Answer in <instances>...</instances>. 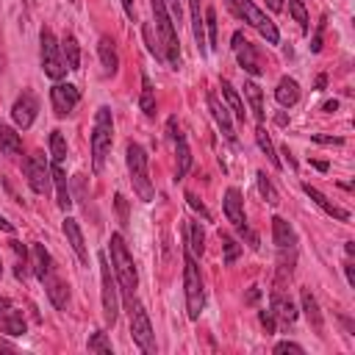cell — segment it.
Returning a JSON list of instances; mask_svg holds the SVG:
<instances>
[{
  "instance_id": "cell-25",
  "label": "cell",
  "mask_w": 355,
  "mask_h": 355,
  "mask_svg": "<svg viewBox=\"0 0 355 355\" xmlns=\"http://www.w3.org/2000/svg\"><path fill=\"white\" fill-rule=\"evenodd\" d=\"M97 53H100V61H103L105 75H114V72H116V67H119V55H116V47H114V42H111L108 36H103V39H100Z\"/></svg>"
},
{
  "instance_id": "cell-41",
  "label": "cell",
  "mask_w": 355,
  "mask_h": 355,
  "mask_svg": "<svg viewBox=\"0 0 355 355\" xmlns=\"http://www.w3.org/2000/svg\"><path fill=\"white\" fill-rule=\"evenodd\" d=\"M202 19H205V28H208V39H205V42H208L211 47H216V11L208 6Z\"/></svg>"
},
{
  "instance_id": "cell-43",
  "label": "cell",
  "mask_w": 355,
  "mask_h": 355,
  "mask_svg": "<svg viewBox=\"0 0 355 355\" xmlns=\"http://www.w3.org/2000/svg\"><path fill=\"white\" fill-rule=\"evenodd\" d=\"M283 352H294V355H302L305 349H302L300 344H294V341H280V344H275V355H283Z\"/></svg>"
},
{
  "instance_id": "cell-13",
  "label": "cell",
  "mask_w": 355,
  "mask_h": 355,
  "mask_svg": "<svg viewBox=\"0 0 355 355\" xmlns=\"http://www.w3.org/2000/svg\"><path fill=\"white\" fill-rule=\"evenodd\" d=\"M36 111H39V100H36V94H33V92H22V94L14 100V105H11V119L17 122V128L25 130V128L33 125Z\"/></svg>"
},
{
  "instance_id": "cell-21",
  "label": "cell",
  "mask_w": 355,
  "mask_h": 355,
  "mask_svg": "<svg viewBox=\"0 0 355 355\" xmlns=\"http://www.w3.org/2000/svg\"><path fill=\"white\" fill-rule=\"evenodd\" d=\"M50 178L55 183V194H58V208L61 211H69L72 205V194H69V186H67V172L61 169V164H50Z\"/></svg>"
},
{
  "instance_id": "cell-2",
  "label": "cell",
  "mask_w": 355,
  "mask_h": 355,
  "mask_svg": "<svg viewBox=\"0 0 355 355\" xmlns=\"http://www.w3.org/2000/svg\"><path fill=\"white\" fill-rule=\"evenodd\" d=\"M108 250H111V269L122 286V291L128 297H133L136 286H139V275H136V266H133V255L128 252V244L122 239V233H111L108 239Z\"/></svg>"
},
{
  "instance_id": "cell-27",
  "label": "cell",
  "mask_w": 355,
  "mask_h": 355,
  "mask_svg": "<svg viewBox=\"0 0 355 355\" xmlns=\"http://www.w3.org/2000/svg\"><path fill=\"white\" fill-rule=\"evenodd\" d=\"M31 258H33V272H36V277H39V280H42L47 272H53V269H55V263H53L50 252L44 250V244H33V247H31Z\"/></svg>"
},
{
  "instance_id": "cell-28",
  "label": "cell",
  "mask_w": 355,
  "mask_h": 355,
  "mask_svg": "<svg viewBox=\"0 0 355 355\" xmlns=\"http://www.w3.org/2000/svg\"><path fill=\"white\" fill-rule=\"evenodd\" d=\"M272 313H275L280 322H286V324H291V322L297 319V308H294V302L286 300L283 294H272Z\"/></svg>"
},
{
  "instance_id": "cell-22",
  "label": "cell",
  "mask_w": 355,
  "mask_h": 355,
  "mask_svg": "<svg viewBox=\"0 0 355 355\" xmlns=\"http://www.w3.org/2000/svg\"><path fill=\"white\" fill-rule=\"evenodd\" d=\"M272 239H275L277 250H286V247H294L297 244V236H294L291 225L283 216H272Z\"/></svg>"
},
{
  "instance_id": "cell-24",
  "label": "cell",
  "mask_w": 355,
  "mask_h": 355,
  "mask_svg": "<svg viewBox=\"0 0 355 355\" xmlns=\"http://www.w3.org/2000/svg\"><path fill=\"white\" fill-rule=\"evenodd\" d=\"M275 100L283 105V108H291L297 100H300V86L294 78H280L277 89H275Z\"/></svg>"
},
{
  "instance_id": "cell-56",
  "label": "cell",
  "mask_w": 355,
  "mask_h": 355,
  "mask_svg": "<svg viewBox=\"0 0 355 355\" xmlns=\"http://www.w3.org/2000/svg\"><path fill=\"white\" fill-rule=\"evenodd\" d=\"M324 83H327V78H324V75H319V78H316V89H324Z\"/></svg>"
},
{
  "instance_id": "cell-39",
  "label": "cell",
  "mask_w": 355,
  "mask_h": 355,
  "mask_svg": "<svg viewBox=\"0 0 355 355\" xmlns=\"http://www.w3.org/2000/svg\"><path fill=\"white\" fill-rule=\"evenodd\" d=\"M288 14H291V17L300 22L302 33H308V11H305L302 0H288Z\"/></svg>"
},
{
  "instance_id": "cell-16",
  "label": "cell",
  "mask_w": 355,
  "mask_h": 355,
  "mask_svg": "<svg viewBox=\"0 0 355 355\" xmlns=\"http://www.w3.org/2000/svg\"><path fill=\"white\" fill-rule=\"evenodd\" d=\"M208 111H211V116L216 119V125H219L222 136H225L230 144H236V130H233V125H230V114H227V108L216 100V94H214V92H208Z\"/></svg>"
},
{
  "instance_id": "cell-5",
  "label": "cell",
  "mask_w": 355,
  "mask_h": 355,
  "mask_svg": "<svg viewBox=\"0 0 355 355\" xmlns=\"http://www.w3.org/2000/svg\"><path fill=\"white\" fill-rule=\"evenodd\" d=\"M128 175H130V183H133V191L139 194V200L153 202L155 189H153V180H150V172H147V153L136 141L128 144Z\"/></svg>"
},
{
  "instance_id": "cell-55",
  "label": "cell",
  "mask_w": 355,
  "mask_h": 355,
  "mask_svg": "<svg viewBox=\"0 0 355 355\" xmlns=\"http://www.w3.org/2000/svg\"><path fill=\"white\" fill-rule=\"evenodd\" d=\"M336 108H338V103H336V100H327V103H324V111H336Z\"/></svg>"
},
{
  "instance_id": "cell-53",
  "label": "cell",
  "mask_w": 355,
  "mask_h": 355,
  "mask_svg": "<svg viewBox=\"0 0 355 355\" xmlns=\"http://www.w3.org/2000/svg\"><path fill=\"white\" fill-rule=\"evenodd\" d=\"M266 6H269V11H280L283 8V0H266Z\"/></svg>"
},
{
  "instance_id": "cell-26",
  "label": "cell",
  "mask_w": 355,
  "mask_h": 355,
  "mask_svg": "<svg viewBox=\"0 0 355 355\" xmlns=\"http://www.w3.org/2000/svg\"><path fill=\"white\" fill-rule=\"evenodd\" d=\"M0 153H6V155H19L22 153V136L14 128L3 125V122H0Z\"/></svg>"
},
{
  "instance_id": "cell-19",
  "label": "cell",
  "mask_w": 355,
  "mask_h": 355,
  "mask_svg": "<svg viewBox=\"0 0 355 355\" xmlns=\"http://www.w3.org/2000/svg\"><path fill=\"white\" fill-rule=\"evenodd\" d=\"M64 236H67L69 247L75 250L78 261H80V263H89V255H86V244H83V233H80V225H78L72 216H67V219H64Z\"/></svg>"
},
{
  "instance_id": "cell-33",
  "label": "cell",
  "mask_w": 355,
  "mask_h": 355,
  "mask_svg": "<svg viewBox=\"0 0 355 355\" xmlns=\"http://www.w3.org/2000/svg\"><path fill=\"white\" fill-rule=\"evenodd\" d=\"M186 233H189V250H191V255H202V250H205L202 225H200V222H189V225H186Z\"/></svg>"
},
{
  "instance_id": "cell-35",
  "label": "cell",
  "mask_w": 355,
  "mask_h": 355,
  "mask_svg": "<svg viewBox=\"0 0 355 355\" xmlns=\"http://www.w3.org/2000/svg\"><path fill=\"white\" fill-rule=\"evenodd\" d=\"M222 94H225V100H227V105L233 108V114L239 116V119H247V111H244V105H241V97L236 94V89L227 83V80H222Z\"/></svg>"
},
{
  "instance_id": "cell-17",
  "label": "cell",
  "mask_w": 355,
  "mask_h": 355,
  "mask_svg": "<svg viewBox=\"0 0 355 355\" xmlns=\"http://www.w3.org/2000/svg\"><path fill=\"white\" fill-rule=\"evenodd\" d=\"M42 283H44V288H47L50 302H53L55 308H67V302H69V288H67V283L58 277V272H55V269L47 272V275L42 277Z\"/></svg>"
},
{
  "instance_id": "cell-3",
  "label": "cell",
  "mask_w": 355,
  "mask_h": 355,
  "mask_svg": "<svg viewBox=\"0 0 355 355\" xmlns=\"http://www.w3.org/2000/svg\"><path fill=\"white\" fill-rule=\"evenodd\" d=\"M114 144V119H111V108L100 105L94 114V128H92V166L94 172H103L105 155Z\"/></svg>"
},
{
  "instance_id": "cell-31",
  "label": "cell",
  "mask_w": 355,
  "mask_h": 355,
  "mask_svg": "<svg viewBox=\"0 0 355 355\" xmlns=\"http://www.w3.org/2000/svg\"><path fill=\"white\" fill-rule=\"evenodd\" d=\"M255 141H258L261 153L269 158V164L280 169V158H277V153H275V144H272V139H269V133H266V128H263L261 122H258V128H255Z\"/></svg>"
},
{
  "instance_id": "cell-47",
  "label": "cell",
  "mask_w": 355,
  "mask_h": 355,
  "mask_svg": "<svg viewBox=\"0 0 355 355\" xmlns=\"http://www.w3.org/2000/svg\"><path fill=\"white\" fill-rule=\"evenodd\" d=\"M164 3H166V8H169L172 19H178V22H180V0H164Z\"/></svg>"
},
{
  "instance_id": "cell-29",
  "label": "cell",
  "mask_w": 355,
  "mask_h": 355,
  "mask_svg": "<svg viewBox=\"0 0 355 355\" xmlns=\"http://www.w3.org/2000/svg\"><path fill=\"white\" fill-rule=\"evenodd\" d=\"M61 58L67 64V69H80V47L75 36H64L61 42Z\"/></svg>"
},
{
  "instance_id": "cell-50",
  "label": "cell",
  "mask_w": 355,
  "mask_h": 355,
  "mask_svg": "<svg viewBox=\"0 0 355 355\" xmlns=\"http://www.w3.org/2000/svg\"><path fill=\"white\" fill-rule=\"evenodd\" d=\"M344 269H347V283H349V286L355 288V269H352V263H347Z\"/></svg>"
},
{
  "instance_id": "cell-1",
  "label": "cell",
  "mask_w": 355,
  "mask_h": 355,
  "mask_svg": "<svg viewBox=\"0 0 355 355\" xmlns=\"http://www.w3.org/2000/svg\"><path fill=\"white\" fill-rule=\"evenodd\" d=\"M150 8H153V17H155V31H158L164 61L178 69L180 67V42H178L175 19H172V14H169V8H166L164 0H150Z\"/></svg>"
},
{
  "instance_id": "cell-4",
  "label": "cell",
  "mask_w": 355,
  "mask_h": 355,
  "mask_svg": "<svg viewBox=\"0 0 355 355\" xmlns=\"http://www.w3.org/2000/svg\"><path fill=\"white\" fill-rule=\"evenodd\" d=\"M183 294H186V313L189 319H200L202 305H205V294H202V277H200V266L197 258L191 255V250L183 252Z\"/></svg>"
},
{
  "instance_id": "cell-48",
  "label": "cell",
  "mask_w": 355,
  "mask_h": 355,
  "mask_svg": "<svg viewBox=\"0 0 355 355\" xmlns=\"http://www.w3.org/2000/svg\"><path fill=\"white\" fill-rule=\"evenodd\" d=\"M11 308H14V305H11V300H8V297H0V316H3V313H8Z\"/></svg>"
},
{
  "instance_id": "cell-7",
  "label": "cell",
  "mask_w": 355,
  "mask_h": 355,
  "mask_svg": "<svg viewBox=\"0 0 355 355\" xmlns=\"http://www.w3.org/2000/svg\"><path fill=\"white\" fill-rule=\"evenodd\" d=\"M97 261H100V283H103V291H100V297H103V319H105V324L114 327L116 316H119V291H116V280L111 275L105 252H100Z\"/></svg>"
},
{
  "instance_id": "cell-51",
  "label": "cell",
  "mask_w": 355,
  "mask_h": 355,
  "mask_svg": "<svg viewBox=\"0 0 355 355\" xmlns=\"http://www.w3.org/2000/svg\"><path fill=\"white\" fill-rule=\"evenodd\" d=\"M186 200H189V205H191V208H197V211H200V214H205V208H202V205H200V202H197V200H194V197H191V194H189V197H186ZM205 216H208V214H205Z\"/></svg>"
},
{
  "instance_id": "cell-12",
  "label": "cell",
  "mask_w": 355,
  "mask_h": 355,
  "mask_svg": "<svg viewBox=\"0 0 355 355\" xmlns=\"http://www.w3.org/2000/svg\"><path fill=\"white\" fill-rule=\"evenodd\" d=\"M78 100H80V92H78V86H72V83H55V86L50 89V103H53L55 116L72 114V108L78 105Z\"/></svg>"
},
{
  "instance_id": "cell-30",
  "label": "cell",
  "mask_w": 355,
  "mask_h": 355,
  "mask_svg": "<svg viewBox=\"0 0 355 355\" xmlns=\"http://www.w3.org/2000/svg\"><path fill=\"white\" fill-rule=\"evenodd\" d=\"M244 94L250 100V108H252L255 119L263 122V92H261V86L255 80H244Z\"/></svg>"
},
{
  "instance_id": "cell-10",
  "label": "cell",
  "mask_w": 355,
  "mask_h": 355,
  "mask_svg": "<svg viewBox=\"0 0 355 355\" xmlns=\"http://www.w3.org/2000/svg\"><path fill=\"white\" fill-rule=\"evenodd\" d=\"M22 172L28 178V186L36 191V194H47L50 191V164H47V155L44 153H31L25 161H22Z\"/></svg>"
},
{
  "instance_id": "cell-40",
  "label": "cell",
  "mask_w": 355,
  "mask_h": 355,
  "mask_svg": "<svg viewBox=\"0 0 355 355\" xmlns=\"http://www.w3.org/2000/svg\"><path fill=\"white\" fill-rule=\"evenodd\" d=\"M222 247H225V263H233V261L241 255L239 241H236V239H230V236H225V233H222Z\"/></svg>"
},
{
  "instance_id": "cell-46",
  "label": "cell",
  "mask_w": 355,
  "mask_h": 355,
  "mask_svg": "<svg viewBox=\"0 0 355 355\" xmlns=\"http://www.w3.org/2000/svg\"><path fill=\"white\" fill-rule=\"evenodd\" d=\"M313 141H319V144H344V139H338V136H322V133H313Z\"/></svg>"
},
{
  "instance_id": "cell-57",
  "label": "cell",
  "mask_w": 355,
  "mask_h": 355,
  "mask_svg": "<svg viewBox=\"0 0 355 355\" xmlns=\"http://www.w3.org/2000/svg\"><path fill=\"white\" fill-rule=\"evenodd\" d=\"M0 349H11V344H6V341H0Z\"/></svg>"
},
{
  "instance_id": "cell-11",
  "label": "cell",
  "mask_w": 355,
  "mask_h": 355,
  "mask_svg": "<svg viewBox=\"0 0 355 355\" xmlns=\"http://www.w3.org/2000/svg\"><path fill=\"white\" fill-rule=\"evenodd\" d=\"M222 205H225V216H227V222H230V225H233V227H236L241 236H247V239H250V247H258V236L247 230V214H244V200H241V191L230 186V189L225 191Z\"/></svg>"
},
{
  "instance_id": "cell-49",
  "label": "cell",
  "mask_w": 355,
  "mask_h": 355,
  "mask_svg": "<svg viewBox=\"0 0 355 355\" xmlns=\"http://www.w3.org/2000/svg\"><path fill=\"white\" fill-rule=\"evenodd\" d=\"M122 8H125V14L133 19L136 17V8H133V0H122Z\"/></svg>"
},
{
  "instance_id": "cell-18",
  "label": "cell",
  "mask_w": 355,
  "mask_h": 355,
  "mask_svg": "<svg viewBox=\"0 0 355 355\" xmlns=\"http://www.w3.org/2000/svg\"><path fill=\"white\" fill-rule=\"evenodd\" d=\"M302 191H305V194H308V197H311V200H313V202H316V205H319V208H322L324 214H330V216H336L338 222H349V211H344V208H338V205H333V202H330V200H327V197H324V194H322V191H319L316 186H311V183H305V186H302Z\"/></svg>"
},
{
  "instance_id": "cell-58",
  "label": "cell",
  "mask_w": 355,
  "mask_h": 355,
  "mask_svg": "<svg viewBox=\"0 0 355 355\" xmlns=\"http://www.w3.org/2000/svg\"><path fill=\"white\" fill-rule=\"evenodd\" d=\"M69 3H78V0H69Z\"/></svg>"
},
{
  "instance_id": "cell-8",
  "label": "cell",
  "mask_w": 355,
  "mask_h": 355,
  "mask_svg": "<svg viewBox=\"0 0 355 355\" xmlns=\"http://www.w3.org/2000/svg\"><path fill=\"white\" fill-rule=\"evenodd\" d=\"M130 333H133V341L141 347V352L155 355L158 347H155V333H153L150 316L141 302H133V297H130Z\"/></svg>"
},
{
  "instance_id": "cell-54",
  "label": "cell",
  "mask_w": 355,
  "mask_h": 355,
  "mask_svg": "<svg viewBox=\"0 0 355 355\" xmlns=\"http://www.w3.org/2000/svg\"><path fill=\"white\" fill-rule=\"evenodd\" d=\"M0 230H6V233H14V225H11V222H6V219L0 216Z\"/></svg>"
},
{
  "instance_id": "cell-15",
  "label": "cell",
  "mask_w": 355,
  "mask_h": 355,
  "mask_svg": "<svg viewBox=\"0 0 355 355\" xmlns=\"http://www.w3.org/2000/svg\"><path fill=\"white\" fill-rule=\"evenodd\" d=\"M169 136H172V144H175V155H178V180L180 178H186V172L191 169V153H189V144H186V136L180 133V128H178V122H175V116L169 119Z\"/></svg>"
},
{
  "instance_id": "cell-14",
  "label": "cell",
  "mask_w": 355,
  "mask_h": 355,
  "mask_svg": "<svg viewBox=\"0 0 355 355\" xmlns=\"http://www.w3.org/2000/svg\"><path fill=\"white\" fill-rule=\"evenodd\" d=\"M233 50H236V58H239V64L250 72V75H263V67H261V58H258V53H255V47L236 31L233 33Z\"/></svg>"
},
{
  "instance_id": "cell-36",
  "label": "cell",
  "mask_w": 355,
  "mask_h": 355,
  "mask_svg": "<svg viewBox=\"0 0 355 355\" xmlns=\"http://www.w3.org/2000/svg\"><path fill=\"white\" fill-rule=\"evenodd\" d=\"M50 158L55 164H61L67 158V139L61 136V130H53L50 133Z\"/></svg>"
},
{
  "instance_id": "cell-32",
  "label": "cell",
  "mask_w": 355,
  "mask_h": 355,
  "mask_svg": "<svg viewBox=\"0 0 355 355\" xmlns=\"http://www.w3.org/2000/svg\"><path fill=\"white\" fill-rule=\"evenodd\" d=\"M0 330L3 333H8V336H22L25 333V319H22V313L19 311H8V313H3L0 316Z\"/></svg>"
},
{
  "instance_id": "cell-9",
  "label": "cell",
  "mask_w": 355,
  "mask_h": 355,
  "mask_svg": "<svg viewBox=\"0 0 355 355\" xmlns=\"http://www.w3.org/2000/svg\"><path fill=\"white\" fill-rule=\"evenodd\" d=\"M39 44H42V69H44V75L53 78V80H58L67 72V64L61 58V44L55 42V36H53L50 28H42Z\"/></svg>"
},
{
  "instance_id": "cell-6",
  "label": "cell",
  "mask_w": 355,
  "mask_h": 355,
  "mask_svg": "<svg viewBox=\"0 0 355 355\" xmlns=\"http://www.w3.org/2000/svg\"><path fill=\"white\" fill-rule=\"evenodd\" d=\"M227 8L239 17V19H244L247 25H252L269 44H277L280 42V33H277V28H275V22L252 3V0H227Z\"/></svg>"
},
{
  "instance_id": "cell-38",
  "label": "cell",
  "mask_w": 355,
  "mask_h": 355,
  "mask_svg": "<svg viewBox=\"0 0 355 355\" xmlns=\"http://www.w3.org/2000/svg\"><path fill=\"white\" fill-rule=\"evenodd\" d=\"M89 352H103V355H111V341H108V336H105L103 330L92 333V338H89Z\"/></svg>"
},
{
  "instance_id": "cell-20",
  "label": "cell",
  "mask_w": 355,
  "mask_h": 355,
  "mask_svg": "<svg viewBox=\"0 0 355 355\" xmlns=\"http://www.w3.org/2000/svg\"><path fill=\"white\" fill-rule=\"evenodd\" d=\"M300 302H302V311H305V319H308V324L322 336V330H324V319H322V311H319V302H316V297L308 291V288H302L300 291Z\"/></svg>"
},
{
  "instance_id": "cell-44",
  "label": "cell",
  "mask_w": 355,
  "mask_h": 355,
  "mask_svg": "<svg viewBox=\"0 0 355 355\" xmlns=\"http://www.w3.org/2000/svg\"><path fill=\"white\" fill-rule=\"evenodd\" d=\"M114 200H116V211H119V222H122V227H125V225H128V205H125V197H122V194H116Z\"/></svg>"
},
{
  "instance_id": "cell-42",
  "label": "cell",
  "mask_w": 355,
  "mask_h": 355,
  "mask_svg": "<svg viewBox=\"0 0 355 355\" xmlns=\"http://www.w3.org/2000/svg\"><path fill=\"white\" fill-rule=\"evenodd\" d=\"M144 42H147V50H150L155 58H164V53H161V44L153 39V31H150L147 25H144Z\"/></svg>"
},
{
  "instance_id": "cell-23",
  "label": "cell",
  "mask_w": 355,
  "mask_h": 355,
  "mask_svg": "<svg viewBox=\"0 0 355 355\" xmlns=\"http://www.w3.org/2000/svg\"><path fill=\"white\" fill-rule=\"evenodd\" d=\"M191 6V31H194V42H197V50L200 55L208 53V42H205V19L200 14V0H189Z\"/></svg>"
},
{
  "instance_id": "cell-34",
  "label": "cell",
  "mask_w": 355,
  "mask_h": 355,
  "mask_svg": "<svg viewBox=\"0 0 355 355\" xmlns=\"http://www.w3.org/2000/svg\"><path fill=\"white\" fill-rule=\"evenodd\" d=\"M139 105H141V111L147 116L155 114V92H153V83H150L147 75H141V100H139Z\"/></svg>"
},
{
  "instance_id": "cell-59",
  "label": "cell",
  "mask_w": 355,
  "mask_h": 355,
  "mask_svg": "<svg viewBox=\"0 0 355 355\" xmlns=\"http://www.w3.org/2000/svg\"><path fill=\"white\" fill-rule=\"evenodd\" d=\"M0 269H3V266H0Z\"/></svg>"
},
{
  "instance_id": "cell-37",
  "label": "cell",
  "mask_w": 355,
  "mask_h": 355,
  "mask_svg": "<svg viewBox=\"0 0 355 355\" xmlns=\"http://www.w3.org/2000/svg\"><path fill=\"white\" fill-rule=\"evenodd\" d=\"M255 180H258V191L266 197V202H269V205H277V191H275V186L269 183L266 172H258V175H255Z\"/></svg>"
},
{
  "instance_id": "cell-45",
  "label": "cell",
  "mask_w": 355,
  "mask_h": 355,
  "mask_svg": "<svg viewBox=\"0 0 355 355\" xmlns=\"http://www.w3.org/2000/svg\"><path fill=\"white\" fill-rule=\"evenodd\" d=\"M261 324L266 327V333H275V313L272 311H261Z\"/></svg>"
},
{
  "instance_id": "cell-52",
  "label": "cell",
  "mask_w": 355,
  "mask_h": 355,
  "mask_svg": "<svg viewBox=\"0 0 355 355\" xmlns=\"http://www.w3.org/2000/svg\"><path fill=\"white\" fill-rule=\"evenodd\" d=\"M258 297H261V291H258V288H255V286H252V288H250V291H247V302H255V300H258Z\"/></svg>"
}]
</instances>
